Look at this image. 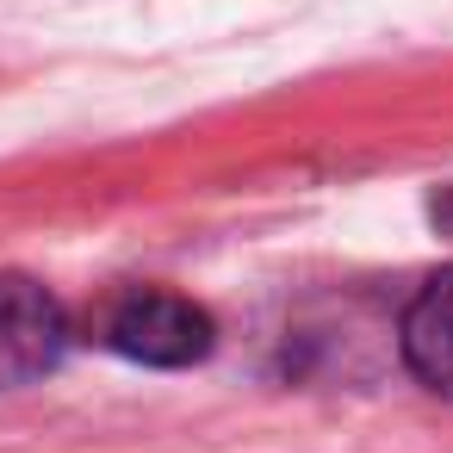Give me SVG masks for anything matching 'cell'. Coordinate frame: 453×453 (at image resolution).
Segmentation results:
<instances>
[{"mask_svg": "<svg viewBox=\"0 0 453 453\" xmlns=\"http://www.w3.org/2000/svg\"><path fill=\"white\" fill-rule=\"evenodd\" d=\"M434 224H441V230H453V187L434 199Z\"/></svg>", "mask_w": 453, "mask_h": 453, "instance_id": "obj_4", "label": "cell"}, {"mask_svg": "<svg viewBox=\"0 0 453 453\" xmlns=\"http://www.w3.org/2000/svg\"><path fill=\"white\" fill-rule=\"evenodd\" d=\"M63 304L26 280V273H0V391L32 385L38 372L57 366L63 354Z\"/></svg>", "mask_w": 453, "mask_h": 453, "instance_id": "obj_2", "label": "cell"}, {"mask_svg": "<svg viewBox=\"0 0 453 453\" xmlns=\"http://www.w3.org/2000/svg\"><path fill=\"white\" fill-rule=\"evenodd\" d=\"M403 360L428 391L453 397V273L428 280L403 311Z\"/></svg>", "mask_w": 453, "mask_h": 453, "instance_id": "obj_3", "label": "cell"}, {"mask_svg": "<svg viewBox=\"0 0 453 453\" xmlns=\"http://www.w3.org/2000/svg\"><path fill=\"white\" fill-rule=\"evenodd\" d=\"M106 348H119L125 360L143 366H193L211 354V317L162 286H131L106 304Z\"/></svg>", "mask_w": 453, "mask_h": 453, "instance_id": "obj_1", "label": "cell"}]
</instances>
